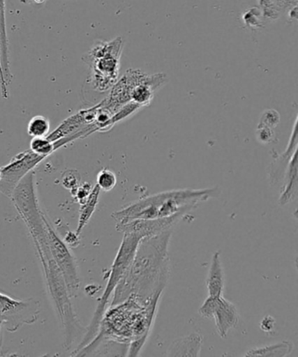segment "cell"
Wrapping results in <instances>:
<instances>
[{
    "label": "cell",
    "instance_id": "4fadbf2b",
    "mask_svg": "<svg viewBox=\"0 0 298 357\" xmlns=\"http://www.w3.org/2000/svg\"><path fill=\"white\" fill-rule=\"evenodd\" d=\"M225 286V275L221 252H214L207 278V287L210 296H223Z\"/></svg>",
    "mask_w": 298,
    "mask_h": 357
},
{
    "label": "cell",
    "instance_id": "9a60e30c",
    "mask_svg": "<svg viewBox=\"0 0 298 357\" xmlns=\"http://www.w3.org/2000/svg\"><path fill=\"white\" fill-rule=\"evenodd\" d=\"M284 178H285V185H284L278 200L281 206H286L297 196V152L290 158Z\"/></svg>",
    "mask_w": 298,
    "mask_h": 357
},
{
    "label": "cell",
    "instance_id": "3957f363",
    "mask_svg": "<svg viewBox=\"0 0 298 357\" xmlns=\"http://www.w3.org/2000/svg\"><path fill=\"white\" fill-rule=\"evenodd\" d=\"M11 199L32 236L37 255L50 254L45 215L38 201L34 169L20 180L13 190Z\"/></svg>",
    "mask_w": 298,
    "mask_h": 357
},
{
    "label": "cell",
    "instance_id": "7402d4cb",
    "mask_svg": "<svg viewBox=\"0 0 298 357\" xmlns=\"http://www.w3.org/2000/svg\"><path fill=\"white\" fill-rule=\"evenodd\" d=\"M80 182H81V176L75 169H69V171L62 174V185L66 189L70 190V192L77 188L80 185Z\"/></svg>",
    "mask_w": 298,
    "mask_h": 357
},
{
    "label": "cell",
    "instance_id": "277c9868",
    "mask_svg": "<svg viewBox=\"0 0 298 357\" xmlns=\"http://www.w3.org/2000/svg\"><path fill=\"white\" fill-rule=\"evenodd\" d=\"M45 278H46L48 292L53 301L59 321L64 331V347L68 350L79 336L84 335L86 329L78 320L71 303V296L64 282L60 269L53 257L41 259Z\"/></svg>",
    "mask_w": 298,
    "mask_h": 357
},
{
    "label": "cell",
    "instance_id": "8fae6325",
    "mask_svg": "<svg viewBox=\"0 0 298 357\" xmlns=\"http://www.w3.org/2000/svg\"><path fill=\"white\" fill-rule=\"evenodd\" d=\"M216 321L218 334L221 338H227L232 328L237 327L239 322L237 307L231 301L221 297L219 305L214 311V317Z\"/></svg>",
    "mask_w": 298,
    "mask_h": 357
},
{
    "label": "cell",
    "instance_id": "7c38bea8",
    "mask_svg": "<svg viewBox=\"0 0 298 357\" xmlns=\"http://www.w3.org/2000/svg\"><path fill=\"white\" fill-rule=\"evenodd\" d=\"M202 336L197 333L177 339L170 345L167 356H199L202 350Z\"/></svg>",
    "mask_w": 298,
    "mask_h": 357
},
{
    "label": "cell",
    "instance_id": "5bb4252c",
    "mask_svg": "<svg viewBox=\"0 0 298 357\" xmlns=\"http://www.w3.org/2000/svg\"><path fill=\"white\" fill-rule=\"evenodd\" d=\"M0 43H1V62L6 85H11L13 75L10 65L9 40L6 29V1L0 0Z\"/></svg>",
    "mask_w": 298,
    "mask_h": 357
},
{
    "label": "cell",
    "instance_id": "cb8c5ba5",
    "mask_svg": "<svg viewBox=\"0 0 298 357\" xmlns=\"http://www.w3.org/2000/svg\"><path fill=\"white\" fill-rule=\"evenodd\" d=\"M64 241L69 248H77L80 244V235L75 231H68L64 235Z\"/></svg>",
    "mask_w": 298,
    "mask_h": 357
},
{
    "label": "cell",
    "instance_id": "52a82bcc",
    "mask_svg": "<svg viewBox=\"0 0 298 357\" xmlns=\"http://www.w3.org/2000/svg\"><path fill=\"white\" fill-rule=\"evenodd\" d=\"M40 311V303L36 299H15L0 292V321L9 332H16L24 325L34 324Z\"/></svg>",
    "mask_w": 298,
    "mask_h": 357
},
{
    "label": "cell",
    "instance_id": "484cf974",
    "mask_svg": "<svg viewBox=\"0 0 298 357\" xmlns=\"http://www.w3.org/2000/svg\"><path fill=\"white\" fill-rule=\"evenodd\" d=\"M275 319L270 317V315H268V317L262 319L261 324H260V327H261L262 331L269 333L273 331L274 328H275Z\"/></svg>",
    "mask_w": 298,
    "mask_h": 357
},
{
    "label": "cell",
    "instance_id": "d6986e66",
    "mask_svg": "<svg viewBox=\"0 0 298 357\" xmlns=\"http://www.w3.org/2000/svg\"><path fill=\"white\" fill-rule=\"evenodd\" d=\"M30 151L45 158L53 154L57 150L54 143L47 137H33L30 143Z\"/></svg>",
    "mask_w": 298,
    "mask_h": 357
},
{
    "label": "cell",
    "instance_id": "4316f807",
    "mask_svg": "<svg viewBox=\"0 0 298 357\" xmlns=\"http://www.w3.org/2000/svg\"><path fill=\"white\" fill-rule=\"evenodd\" d=\"M1 327L2 325H0V343H1Z\"/></svg>",
    "mask_w": 298,
    "mask_h": 357
},
{
    "label": "cell",
    "instance_id": "ffe728a7",
    "mask_svg": "<svg viewBox=\"0 0 298 357\" xmlns=\"http://www.w3.org/2000/svg\"><path fill=\"white\" fill-rule=\"evenodd\" d=\"M117 178L115 173L109 169H103L97 175L96 185L103 192H110L117 185Z\"/></svg>",
    "mask_w": 298,
    "mask_h": 357
},
{
    "label": "cell",
    "instance_id": "30bf717a",
    "mask_svg": "<svg viewBox=\"0 0 298 357\" xmlns=\"http://www.w3.org/2000/svg\"><path fill=\"white\" fill-rule=\"evenodd\" d=\"M187 213H181L167 218H152V220H134L126 223L117 224V231L123 234H135L141 238L152 237L166 231L172 230Z\"/></svg>",
    "mask_w": 298,
    "mask_h": 357
},
{
    "label": "cell",
    "instance_id": "5b68a950",
    "mask_svg": "<svg viewBox=\"0 0 298 357\" xmlns=\"http://www.w3.org/2000/svg\"><path fill=\"white\" fill-rule=\"evenodd\" d=\"M141 240L142 238L137 234H124L122 243L120 245L119 252H117L112 269H110L105 292L99 299L92 320L90 321L88 328H86L85 334L83 335L81 342L79 343L77 348L73 353L82 349L95 337L97 331H98L100 322H101L103 314L108 308L107 307H108L110 298L112 297L120 280L126 275L127 269L129 268L131 261H133L135 252H136L138 243Z\"/></svg>",
    "mask_w": 298,
    "mask_h": 357
},
{
    "label": "cell",
    "instance_id": "8992f818",
    "mask_svg": "<svg viewBox=\"0 0 298 357\" xmlns=\"http://www.w3.org/2000/svg\"><path fill=\"white\" fill-rule=\"evenodd\" d=\"M122 47V39L117 38L110 43L95 45L82 57L83 61L91 68V78L89 81L92 88L96 91H107L117 82Z\"/></svg>",
    "mask_w": 298,
    "mask_h": 357
},
{
    "label": "cell",
    "instance_id": "d4e9b609",
    "mask_svg": "<svg viewBox=\"0 0 298 357\" xmlns=\"http://www.w3.org/2000/svg\"><path fill=\"white\" fill-rule=\"evenodd\" d=\"M9 86L6 85L4 73H3L1 62V43H0V89H1V95L3 98L8 100L9 98Z\"/></svg>",
    "mask_w": 298,
    "mask_h": 357
},
{
    "label": "cell",
    "instance_id": "e0dca14e",
    "mask_svg": "<svg viewBox=\"0 0 298 357\" xmlns=\"http://www.w3.org/2000/svg\"><path fill=\"white\" fill-rule=\"evenodd\" d=\"M293 343L290 341H283L275 344L258 347L248 350L244 356H265L283 357L289 355L292 351Z\"/></svg>",
    "mask_w": 298,
    "mask_h": 357
},
{
    "label": "cell",
    "instance_id": "6da1fadb",
    "mask_svg": "<svg viewBox=\"0 0 298 357\" xmlns=\"http://www.w3.org/2000/svg\"><path fill=\"white\" fill-rule=\"evenodd\" d=\"M172 230L142 238L126 275L114 291L110 307L133 296L144 305L159 299L170 275L169 242Z\"/></svg>",
    "mask_w": 298,
    "mask_h": 357
},
{
    "label": "cell",
    "instance_id": "ba28073f",
    "mask_svg": "<svg viewBox=\"0 0 298 357\" xmlns=\"http://www.w3.org/2000/svg\"><path fill=\"white\" fill-rule=\"evenodd\" d=\"M44 220L46 223L47 240L52 257H53L58 268L60 269L62 276H64L69 296L75 297L77 296L80 289L77 264H76L70 249L64 243V241L61 240V238L58 237L57 232L54 230L46 216H45Z\"/></svg>",
    "mask_w": 298,
    "mask_h": 357
},
{
    "label": "cell",
    "instance_id": "44dd1931",
    "mask_svg": "<svg viewBox=\"0 0 298 357\" xmlns=\"http://www.w3.org/2000/svg\"><path fill=\"white\" fill-rule=\"evenodd\" d=\"M221 297L209 296L200 307L199 313L202 317L212 319L214 311L219 305Z\"/></svg>",
    "mask_w": 298,
    "mask_h": 357
},
{
    "label": "cell",
    "instance_id": "83f0119b",
    "mask_svg": "<svg viewBox=\"0 0 298 357\" xmlns=\"http://www.w3.org/2000/svg\"><path fill=\"white\" fill-rule=\"evenodd\" d=\"M2 178V171H1V167H0V180H1Z\"/></svg>",
    "mask_w": 298,
    "mask_h": 357
},
{
    "label": "cell",
    "instance_id": "ac0fdd59",
    "mask_svg": "<svg viewBox=\"0 0 298 357\" xmlns=\"http://www.w3.org/2000/svg\"><path fill=\"white\" fill-rule=\"evenodd\" d=\"M50 132V122L47 117L36 116L29 121L27 133L32 137H47Z\"/></svg>",
    "mask_w": 298,
    "mask_h": 357
},
{
    "label": "cell",
    "instance_id": "603a6c76",
    "mask_svg": "<svg viewBox=\"0 0 298 357\" xmlns=\"http://www.w3.org/2000/svg\"><path fill=\"white\" fill-rule=\"evenodd\" d=\"M92 185L89 183H84L82 185H80L77 188L72 190V196L75 197L79 204H82L84 201L88 199V197L91 192Z\"/></svg>",
    "mask_w": 298,
    "mask_h": 357
},
{
    "label": "cell",
    "instance_id": "9c48e42d",
    "mask_svg": "<svg viewBox=\"0 0 298 357\" xmlns=\"http://www.w3.org/2000/svg\"><path fill=\"white\" fill-rule=\"evenodd\" d=\"M45 158L27 150L15 155L8 165L1 167L0 192L11 199L13 190L27 173L36 168Z\"/></svg>",
    "mask_w": 298,
    "mask_h": 357
},
{
    "label": "cell",
    "instance_id": "7a4b0ae2",
    "mask_svg": "<svg viewBox=\"0 0 298 357\" xmlns=\"http://www.w3.org/2000/svg\"><path fill=\"white\" fill-rule=\"evenodd\" d=\"M218 187L210 189H180L166 190L131 203L124 209L116 211L112 218L117 224L134 220H152L167 218L195 209L200 203L219 197Z\"/></svg>",
    "mask_w": 298,
    "mask_h": 357
},
{
    "label": "cell",
    "instance_id": "2e32d148",
    "mask_svg": "<svg viewBox=\"0 0 298 357\" xmlns=\"http://www.w3.org/2000/svg\"><path fill=\"white\" fill-rule=\"evenodd\" d=\"M100 192H101V190H100L98 185H96L93 187L88 199L80 204L78 225L75 230L76 234L78 235H81L83 229L88 225L90 218H91L94 213H95L97 204L99 202Z\"/></svg>",
    "mask_w": 298,
    "mask_h": 357
}]
</instances>
